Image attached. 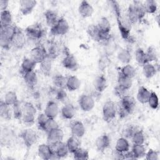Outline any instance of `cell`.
I'll list each match as a JSON object with an SVG mask.
<instances>
[{
    "mask_svg": "<svg viewBox=\"0 0 160 160\" xmlns=\"http://www.w3.org/2000/svg\"><path fill=\"white\" fill-rule=\"evenodd\" d=\"M112 9L116 14L117 22L118 24V28L119 32L121 34V36L124 39H128L129 38V34L131 31V24L128 20L127 16L126 17H124L121 14L120 7L119 4L116 1H111V2Z\"/></svg>",
    "mask_w": 160,
    "mask_h": 160,
    "instance_id": "obj_1",
    "label": "cell"
},
{
    "mask_svg": "<svg viewBox=\"0 0 160 160\" xmlns=\"http://www.w3.org/2000/svg\"><path fill=\"white\" fill-rule=\"evenodd\" d=\"M102 118L105 122H110L117 114V104L112 101H108L104 102L102 109Z\"/></svg>",
    "mask_w": 160,
    "mask_h": 160,
    "instance_id": "obj_2",
    "label": "cell"
},
{
    "mask_svg": "<svg viewBox=\"0 0 160 160\" xmlns=\"http://www.w3.org/2000/svg\"><path fill=\"white\" fill-rule=\"evenodd\" d=\"M24 32L28 39L36 41L43 36L44 29L40 24L36 23L28 26L25 29Z\"/></svg>",
    "mask_w": 160,
    "mask_h": 160,
    "instance_id": "obj_3",
    "label": "cell"
},
{
    "mask_svg": "<svg viewBox=\"0 0 160 160\" xmlns=\"http://www.w3.org/2000/svg\"><path fill=\"white\" fill-rule=\"evenodd\" d=\"M21 138L26 147V148H31L38 141V134L35 131L32 129H24L20 135Z\"/></svg>",
    "mask_w": 160,
    "mask_h": 160,
    "instance_id": "obj_4",
    "label": "cell"
},
{
    "mask_svg": "<svg viewBox=\"0 0 160 160\" xmlns=\"http://www.w3.org/2000/svg\"><path fill=\"white\" fill-rule=\"evenodd\" d=\"M69 29V25L64 18H59L56 24L51 28V34L53 36H62L66 34Z\"/></svg>",
    "mask_w": 160,
    "mask_h": 160,
    "instance_id": "obj_5",
    "label": "cell"
},
{
    "mask_svg": "<svg viewBox=\"0 0 160 160\" xmlns=\"http://www.w3.org/2000/svg\"><path fill=\"white\" fill-rule=\"evenodd\" d=\"M78 103L80 108L84 112L91 111L95 106V101L94 98L87 94H82L78 99Z\"/></svg>",
    "mask_w": 160,
    "mask_h": 160,
    "instance_id": "obj_6",
    "label": "cell"
},
{
    "mask_svg": "<svg viewBox=\"0 0 160 160\" xmlns=\"http://www.w3.org/2000/svg\"><path fill=\"white\" fill-rule=\"evenodd\" d=\"M64 138V133L62 130L58 128L47 133V142L51 147H54L58 143L62 141Z\"/></svg>",
    "mask_w": 160,
    "mask_h": 160,
    "instance_id": "obj_7",
    "label": "cell"
},
{
    "mask_svg": "<svg viewBox=\"0 0 160 160\" xmlns=\"http://www.w3.org/2000/svg\"><path fill=\"white\" fill-rule=\"evenodd\" d=\"M47 56L46 49L42 46L34 47L29 53V58L36 64H40Z\"/></svg>",
    "mask_w": 160,
    "mask_h": 160,
    "instance_id": "obj_8",
    "label": "cell"
},
{
    "mask_svg": "<svg viewBox=\"0 0 160 160\" xmlns=\"http://www.w3.org/2000/svg\"><path fill=\"white\" fill-rule=\"evenodd\" d=\"M62 66L70 71H76L79 68V64L76 57L70 53L69 51H66L65 56L62 61Z\"/></svg>",
    "mask_w": 160,
    "mask_h": 160,
    "instance_id": "obj_9",
    "label": "cell"
},
{
    "mask_svg": "<svg viewBox=\"0 0 160 160\" xmlns=\"http://www.w3.org/2000/svg\"><path fill=\"white\" fill-rule=\"evenodd\" d=\"M119 104L126 109V111L128 112L129 115L134 111L136 105L134 98L128 94L120 99Z\"/></svg>",
    "mask_w": 160,
    "mask_h": 160,
    "instance_id": "obj_10",
    "label": "cell"
},
{
    "mask_svg": "<svg viewBox=\"0 0 160 160\" xmlns=\"http://www.w3.org/2000/svg\"><path fill=\"white\" fill-rule=\"evenodd\" d=\"M19 11L24 16L31 14L37 4V1L34 0H21L19 2Z\"/></svg>",
    "mask_w": 160,
    "mask_h": 160,
    "instance_id": "obj_11",
    "label": "cell"
},
{
    "mask_svg": "<svg viewBox=\"0 0 160 160\" xmlns=\"http://www.w3.org/2000/svg\"><path fill=\"white\" fill-rule=\"evenodd\" d=\"M26 43V36L19 28L12 39V44L16 49H22Z\"/></svg>",
    "mask_w": 160,
    "mask_h": 160,
    "instance_id": "obj_12",
    "label": "cell"
},
{
    "mask_svg": "<svg viewBox=\"0 0 160 160\" xmlns=\"http://www.w3.org/2000/svg\"><path fill=\"white\" fill-rule=\"evenodd\" d=\"M111 144V139L108 135L102 134L98 136L95 141V146L97 150L103 152L106 151Z\"/></svg>",
    "mask_w": 160,
    "mask_h": 160,
    "instance_id": "obj_13",
    "label": "cell"
},
{
    "mask_svg": "<svg viewBox=\"0 0 160 160\" xmlns=\"http://www.w3.org/2000/svg\"><path fill=\"white\" fill-rule=\"evenodd\" d=\"M44 112L49 118L55 119L59 112V109L58 103L53 100L48 101L44 109Z\"/></svg>",
    "mask_w": 160,
    "mask_h": 160,
    "instance_id": "obj_14",
    "label": "cell"
},
{
    "mask_svg": "<svg viewBox=\"0 0 160 160\" xmlns=\"http://www.w3.org/2000/svg\"><path fill=\"white\" fill-rule=\"evenodd\" d=\"M78 12L82 18H87L92 15L94 12V8L88 1H82L79 5Z\"/></svg>",
    "mask_w": 160,
    "mask_h": 160,
    "instance_id": "obj_15",
    "label": "cell"
},
{
    "mask_svg": "<svg viewBox=\"0 0 160 160\" xmlns=\"http://www.w3.org/2000/svg\"><path fill=\"white\" fill-rule=\"evenodd\" d=\"M72 136L78 138H81L84 136L86 132V128L83 123L80 121H73L70 126Z\"/></svg>",
    "mask_w": 160,
    "mask_h": 160,
    "instance_id": "obj_16",
    "label": "cell"
},
{
    "mask_svg": "<svg viewBox=\"0 0 160 160\" xmlns=\"http://www.w3.org/2000/svg\"><path fill=\"white\" fill-rule=\"evenodd\" d=\"M18 28L14 25H9L6 26H1L0 38H3L12 41Z\"/></svg>",
    "mask_w": 160,
    "mask_h": 160,
    "instance_id": "obj_17",
    "label": "cell"
},
{
    "mask_svg": "<svg viewBox=\"0 0 160 160\" xmlns=\"http://www.w3.org/2000/svg\"><path fill=\"white\" fill-rule=\"evenodd\" d=\"M53 152L52 148L48 143L41 144L38 148V154L42 159L49 160Z\"/></svg>",
    "mask_w": 160,
    "mask_h": 160,
    "instance_id": "obj_18",
    "label": "cell"
},
{
    "mask_svg": "<svg viewBox=\"0 0 160 160\" xmlns=\"http://www.w3.org/2000/svg\"><path fill=\"white\" fill-rule=\"evenodd\" d=\"M23 80L27 86L30 89H34L38 84V76L34 71L22 74Z\"/></svg>",
    "mask_w": 160,
    "mask_h": 160,
    "instance_id": "obj_19",
    "label": "cell"
},
{
    "mask_svg": "<svg viewBox=\"0 0 160 160\" xmlns=\"http://www.w3.org/2000/svg\"><path fill=\"white\" fill-rule=\"evenodd\" d=\"M93 86L98 92H102L108 87V82L105 76L103 75L98 76L94 80Z\"/></svg>",
    "mask_w": 160,
    "mask_h": 160,
    "instance_id": "obj_20",
    "label": "cell"
},
{
    "mask_svg": "<svg viewBox=\"0 0 160 160\" xmlns=\"http://www.w3.org/2000/svg\"><path fill=\"white\" fill-rule=\"evenodd\" d=\"M53 151L58 155V156L61 158H64L68 156L69 151L68 150L66 142L61 141L55 145L52 148Z\"/></svg>",
    "mask_w": 160,
    "mask_h": 160,
    "instance_id": "obj_21",
    "label": "cell"
},
{
    "mask_svg": "<svg viewBox=\"0 0 160 160\" xmlns=\"http://www.w3.org/2000/svg\"><path fill=\"white\" fill-rule=\"evenodd\" d=\"M129 150L130 144L128 139L124 137H121L118 139L115 145V151L121 154H124Z\"/></svg>",
    "mask_w": 160,
    "mask_h": 160,
    "instance_id": "obj_22",
    "label": "cell"
},
{
    "mask_svg": "<svg viewBox=\"0 0 160 160\" xmlns=\"http://www.w3.org/2000/svg\"><path fill=\"white\" fill-rule=\"evenodd\" d=\"M127 18L131 24L136 23L138 21H140V18L138 14V12L137 11V9L136 8V6L134 4V2H131L129 4L128 9V12H127Z\"/></svg>",
    "mask_w": 160,
    "mask_h": 160,
    "instance_id": "obj_23",
    "label": "cell"
},
{
    "mask_svg": "<svg viewBox=\"0 0 160 160\" xmlns=\"http://www.w3.org/2000/svg\"><path fill=\"white\" fill-rule=\"evenodd\" d=\"M61 114L65 119H71L76 114V109L72 104H66L61 109Z\"/></svg>",
    "mask_w": 160,
    "mask_h": 160,
    "instance_id": "obj_24",
    "label": "cell"
},
{
    "mask_svg": "<svg viewBox=\"0 0 160 160\" xmlns=\"http://www.w3.org/2000/svg\"><path fill=\"white\" fill-rule=\"evenodd\" d=\"M81 86V81L78 77L76 76H69L67 77L66 81V87L69 91H77Z\"/></svg>",
    "mask_w": 160,
    "mask_h": 160,
    "instance_id": "obj_25",
    "label": "cell"
},
{
    "mask_svg": "<svg viewBox=\"0 0 160 160\" xmlns=\"http://www.w3.org/2000/svg\"><path fill=\"white\" fill-rule=\"evenodd\" d=\"M0 115L5 120L11 119L12 116V106L7 104L3 100H1L0 103Z\"/></svg>",
    "mask_w": 160,
    "mask_h": 160,
    "instance_id": "obj_26",
    "label": "cell"
},
{
    "mask_svg": "<svg viewBox=\"0 0 160 160\" xmlns=\"http://www.w3.org/2000/svg\"><path fill=\"white\" fill-rule=\"evenodd\" d=\"M36 64H37L30 58H25L21 64V71L22 74L34 71Z\"/></svg>",
    "mask_w": 160,
    "mask_h": 160,
    "instance_id": "obj_27",
    "label": "cell"
},
{
    "mask_svg": "<svg viewBox=\"0 0 160 160\" xmlns=\"http://www.w3.org/2000/svg\"><path fill=\"white\" fill-rule=\"evenodd\" d=\"M151 94V91L144 86L139 88L136 95L137 100L141 104H146Z\"/></svg>",
    "mask_w": 160,
    "mask_h": 160,
    "instance_id": "obj_28",
    "label": "cell"
},
{
    "mask_svg": "<svg viewBox=\"0 0 160 160\" xmlns=\"http://www.w3.org/2000/svg\"><path fill=\"white\" fill-rule=\"evenodd\" d=\"M44 18L46 24L50 28L54 26L59 19L58 14L53 10H47L44 12Z\"/></svg>",
    "mask_w": 160,
    "mask_h": 160,
    "instance_id": "obj_29",
    "label": "cell"
},
{
    "mask_svg": "<svg viewBox=\"0 0 160 160\" xmlns=\"http://www.w3.org/2000/svg\"><path fill=\"white\" fill-rule=\"evenodd\" d=\"M53 59L47 56L39 64L40 69L42 73L46 76H48L51 74L52 70V61Z\"/></svg>",
    "mask_w": 160,
    "mask_h": 160,
    "instance_id": "obj_30",
    "label": "cell"
},
{
    "mask_svg": "<svg viewBox=\"0 0 160 160\" xmlns=\"http://www.w3.org/2000/svg\"><path fill=\"white\" fill-rule=\"evenodd\" d=\"M142 73L145 78L148 79L154 77L157 72V69L156 66L151 62H148L142 66Z\"/></svg>",
    "mask_w": 160,
    "mask_h": 160,
    "instance_id": "obj_31",
    "label": "cell"
},
{
    "mask_svg": "<svg viewBox=\"0 0 160 160\" xmlns=\"http://www.w3.org/2000/svg\"><path fill=\"white\" fill-rule=\"evenodd\" d=\"M69 153L73 154L79 147H81V142L79 138H76L74 136L69 137L66 142Z\"/></svg>",
    "mask_w": 160,
    "mask_h": 160,
    "instance_id": "obj_32",
    "label": "cell"
},
{
    "mask_svg": "<svg viewBox=\"0 0 160 160\" xmlns=\"http://www.w3.org/2000/svg\"><path fill=\"white\" fill-rule=\"evenodd\" d=\"M117 58L121 63L124 64H129L132 56L130 51L125 48L119 50L117 54Z\"/></svg>",
    "mask_w": 160,
    "mask_h": 160,
    "instance_id": "obj_33",
    "label": "cell"
},
{
    "mask_svg": "<svg viewBox=\"0 0 160 160\" xmlns=\"http://www.w3.org/2000/svg\"><path fill=\"white\" fill-rule=\"evenodd\" d=\"M0 24L1 26H6L12 24V16L11 12L8 9L1 11Z\"/></svg>",
    "mask_w": 160,
    "mask_h": 160,
    "instance_id": "obj_34",
    "label": "cell"
},
{
    "mask_svg": "<svg viewBox=\"0 0 160 160\" xmlns=\"http://www.w3.org/2000/svg\"><path fill=\"white\" fill-rule=\"evenodd\" d=\"M118 85L121 88L128 91L132 86V79L119 74L118 78Z\"/></svg>",
    "mask_w": 160,
    "mask_h": 160,
    "instance_id": "obj_35",
    "label": "cell"
},
{
    "mask_svg": "<svg viewBox=\"0 0 160 160\" xmlns=\"http://www.w3.org/2000/svg\"><path fill=\"white\" fill-rule=\"evenodd\" d=\"M119 74L132 79L136 74V70L134 66L130 64H127L121 68Z\"/></svg>",
    "mask_w": 160,
    "mask_h": 160,
    "instance_id": "obj_36",
    "label": "cell"
},
{
    "mask_svg": "<svg viewBox=\"0 0 160 160\" xmlns=\"http://www.w3.org/2000/svg\"><path fill=\"white\" fill-rule=\"evenodd\" d=\"M136 159L142 158L145 156L146 149L144 144H133L131 150Z\"/></svg>",
    "mask_w": 160,
    "mask_h": 160,
    "instance_id": "obj_37",
    "label": "cell"
},
{
    "mask_svg": "<svg viewBox=\"0 0 160 160\" xmlns=\"http://www.w3.org/2000/svg\"><path fill=\"white\" fill-rule=\"evenodd\" d=\"M67 77L61 74H57L52 77V83L54 87L61 89H66Z\"/></svg>",
    "mask_w": 160,
    "mask_h": 160,
    "instance_id": "obj_38",
    "label": "cell"
},
{
    "mask_svg": "<svg viewBox=\"0 0 160 160\" xmlns=\"http://www.w3.org/2000/svg\"><path fill=\"white\" fill-rule=\"evenodd\" d=\"M3 101L8 105L12 106L17 102H18L19 101L18 99L17 94L16 92L13 91H8L4 95V98Z\"/></svg>",
    "mask_w": 160,
    "mask_h": 160,
    "instance_id": "obj_39",
    "label": "cell"
},
{
    "mask_svg": "<svg viewBox=\"0 0 160 160\" xmlns=\"http://www.w3.org/2000/svg\"><path fill=\"white\" fill-rule=\"evenodd\" d=\"M135 59L136 62L141 66H143L146 63H148L146 52L141 48H138L134 52Z\"/></svg>",
    "mask_w": 160,
    "mask_h": 160,
    "instance_id": "obj_40",
    "label": "cell"
},
{
    "mask_svg": "<svg viewBox=\"0 0 160 160\" xmlns=\"http://www.w3.org/2000/svg\"><path fill=\"white\" fill-rule=\"evenodd\" d=\"M87 32L88 35L95 41L99 42L100 30L97 24H91L87 29Z\"/></svg>",
    "mask_w": 160,
    "mask_h": 160,
    "instance_id": "obj_41",
    "label": "cell"
},
{
    "mask_svg": "<svg viewBox=\"0 0 160 160\" xmlns=\"http://www.w3.org/2000/svg\"><path fill=\"white\" fill-rule=\"evenodd\" d=\"M98 27L99 28V30L104 32L110 33L111 29V26L109 21L106 17H101V19L99 20L98 23L97 24Z\"/></svg>",
    "mask_w": 160,
    "mask_h": 160,
    "instance_id": "obj_42",
    "label": "cell"
},
{
    "mask_svg": "<svg viewBox=\"0 0 160 160\" xmlns=\"http://www.w3.org/2000/svg\"><path fill=\"white\" fill-rule=\"evenodd\" d=\"M133 144H144L145 142L144 133L142 130L137 129L133 134L131 139Z\"/></svg>",
    "mask_w": 160,
    "mask_h": 160,
    "instance_id": "obj_43",
    "label": "cell"
},
{
    "mask_svg": "<svg viewBox=\"0 0 160 160\" xmlns=\"http://www.w3.org/2000/svg\"><path fill=\"white\" fill-rule=\"evenodd\" d=\"M73 157L77 160H87L89 159V151L79 147L73 154Z\"/></svg>",
    "mask_w": 160,
    "mask_h": 160,
    "instance_id": "obj_44",
    "label": "cell"
},
{
    "mask_svg": "<svg viewBox=\"0 0 160 160\" xmlns=\"http://www.w3.org/2000/svg\"><path fill=\"white\" fill-rule=\"evenodd\" d=\"M143 4L146 13L154 14L156 12L158 9V4L156 1L148 0L146 1Z\"/></svg>",
    "mask_w": 160,
    "mask_h": 160,
    "instance_id": "obj_45",
    "label": "cell"
},
{
    "mask_svg": "<svg viewBox=\"0 0 160 160\" xmlns=\"http://www.w3.org/2000/svg\"><path fill=\"white\" fill-rule=\"evenodd\" d=\"M12 116L17 120H21L23 115L22 105L19 101L12 106Z\"/></svg>",
    "mask_w": 160,
    "mask_h": 160,
    "instance_id": "obj_46",
    "label": "cell"
},
{
    "mask_svg": "<svg viewBox=\"0 0 160 160\" xmlns=\"http://www.w3.org/2000/svg\"><path fill=\"white\" fill-rule=\"evenodd\" d=\"M146 52V58L148 62L157 61L158 59V55L156 49L152 46H149Z\"/></svg>",
    "mask_w": 160,
    "mask_h": 160,
    "instance_id": "obj_47",
    "label": "cell"
},
{
    "mask_svg": "<svg viewBox=\"0 0 160 160\" xmlns=\"http://www.w3.org/2000/svg\"><path fill=\"white\" fill-rule=\"evenodd\" d=\"M36 114L30 112H23L22 117L21 118L22 122L27 126H31L34 124L36 121Z\"/></svg>",
    "mask_w": 160,
    "mask_h": 160,
    "instance_id": "obj_48",
    "label": "cell"
},
{
    "mask_svg": "<svg viewBox=\"0 0 160 160\" xmlns=\"http://www.w3.org/2000/svg\"><path fill=\"white\" fill-rule=\"evenodd\" d=\"M149 107L152 109H156L159 107V98L156 92L151 91V94L148 101Z\"/></svg>",
    "mask_w": 160,
    "mask_h": 160,
    "instance_id": "obj_49",
    "label": "cell"
},
{
    "mask_svg": "<svg viewBox=\"0 0 160 160\" xmlns=\"http://www.w3.org/2000/svg\"><path fill=\"white\" fill-rule=\"evenodd\" d=\"M47 55L49 58L52 59H55L59 54V48L55 43H52L48 47V49L46 50Z\"/></svg>",
    "mask_w": 160,
    "mask_h": 160,
    "instance_id": "obj_50",
    "label": "cell"
},
{
    "mask_svg": "<svg viewBox=\"0 0 160 160\" xmlns=\"http://www.w3.org/2000/svg\"><path fill=\"white\" fill-rule=\"evenodd\" d=\"M48 119H49V118L44 114V112L39 114L36 118V122H37L38 128L43 131L44 126Z\"/></svg>",
    "mask_w": 160,
    "mask_h": 160,
    "instance_id": "obj_51",
    "label": "cell"
},
{
    "mask_svg": "<svg viewBox=\"0 0 160 160\" xmlns=\"http://www.w3.org/2000/svg\"><path fill=\"white\" fill-rule=\"evenodd\" d=\"M59 125L58 124V122H56V121L55 120V119H50L49 118V119L48 120L43 131L46 132V133H48L49 132L51 131L53 129H55L56 128H58Z\"/></svg>",
    "mask_w": 160,
    "mask_h": 160,
    "instance_id": "obj_52",
    "label": "cell"
},
{
    "mask_svg": "<svg viewBox=\"0 0 160 160\" xmlns=\"http://www.w3.org/2000/svg\"><path fill=\"white\" fill-rule=\"evenodd\" d=\"M55 98L63 102L67 99V93L65 91V89L57 88L55 87V91H54Z\"/></svg>",
    "mask_w": 160,
    "mask_h": 160,
    "instance_id": "obj_53",
    "label": "cell"
},
{
    "mask_svg": "<svg viewBox=\"0 0 160 160\" xmlns=\"http://www.w3.org/2000/svg\"><path fill=\"white\" fill-rule=\"evenodd\" d=\"M137 130L136 127L134 126H127L124 130L122 132V137L126 139H131L133 134Z\"/></svg>",
    "mask_w": 160,
    "mask_h": 160,
    "instance_id": "obj_54",
    "label": "cell"
},
{
    "mask_svg": "<svg viewBox=\"0 0 160 160\" xmlns=\"http://www.w3.org/2000/svg\"><path fill=\"white\" fill-rule=\"evenodd\" d=\"M22 105L23 112H30L33 114H36V109L35 106L30 102H26Z\"/></svg>",
    "mask_w": 160,
    "mask_h": 160,
    "instance_id": "obj_55",
    "label": "cell"
},
{
    "mask_svg": "<svg viewBox=\"0 0 160 160\" xmlns=\"http://www.w3.org/2000/svg\"><path fill=\"white\" fill-rule=\"evenodd\" d=\"M144 157L146 160H158L159 152L154 149H149L148 151H146Z\"/></svg>",
    "mask_w": 160,
    "mask_h": 160,
    "instance_id": "obj_56",
    "label": "cell"
},
{
    "mask_svg": "<svg viewBox=\"0 0 160 160\" xmlns=\"http://www.w3.org/2000/svg\"><path fill=\"white\" fill-rule=\"evenodd\" d=\"M127 91H128L127 90H125V89L121 88L118 85H117L114 89V92L115 96L119 98L120 99L123 98L124 96L127 95Z\"/></svg>",
    "mask_w": 160,
    "mask_h": 160,
    "instance_id": "obj_57",
    "label": "cell"
},
{
    "mask_svg": "<svg viewBox=\"0 0 160 160\" xmlns=\"http://www.w3.org/2000/svg\"><path fill=\"white\" fill-rule=\"evenodd\" d=\"M9 1L7 0H0V9L1 11H5L8 9V7L9 5Z\"/></svg>",
    "mask_w": 160,
    "mask_h": 160,
    "instance_id": "obj_58",
    "label": "cell"
},
{
    "mask_svg": "<svg viewBox=\"0 0 160 160\" xmlns=\"http://www.w3.org/2000/svg\"><path fill=\"white\" fill-rule=\"evenodd\" d=\"M124 159H136L131 151H129L124 154Z\"/></svg>",
    "mask_w": 160,
    "mask_h": 160,
    "instance_id": "obj_59",
    "label": "cell"
}]
</instances>
